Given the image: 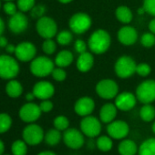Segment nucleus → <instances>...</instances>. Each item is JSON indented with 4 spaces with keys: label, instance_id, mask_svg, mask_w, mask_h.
Instances as JSON below:
<instances>
[{
    "label": "nucleus",
    "instance_id": "nucleus-7",
    "mask_svg": "<svg viewBox=\"0 0 155 155\" xmlns=\"http://www.w3.org/2000/svg\"><path fill=\"white\" fill-rule=\"evenodd\" d=\"M36 29L38 35L44 39L52 38L58 34V26L56 21L49 17H42L38 19Z\"/></svg>",
    "mask_w": 155,
    "mask_h": 155
},
{
    "label": "nucleus",
    "instance_id": "nucleus-36",
    "mask_svg": "<svg viewBox=\"0 0 155 155\" xmlns=\"http://www.w3.org/2000/svg\"><path fill=\"white\" fill-rule=\"evenodd\" d=\"M56 49H57V45H56V42L52 38L45 39V41L42 44V50L44 51L45 54L52 55L55 53Z\"/></svg>",
    "mask_w": 155,
    "mask_h": 155
},
{
    "label": "nucleus",
    "instance_id": "nucleus-29",
    "mask_svg": "<svg viewBox=\"0 0 155 155\" xmlns=\"http://www.w3.org/2000/svg\"><path fill=\"white\" fill-rule=\"evenodd\" d=\"M61 140V133H60V130H57L56 128L55 129H51L49 130L46 135H45V140L46 142L50 145V146H55L57 145Z\"/></svg>",
    "mask_w": 155,
    "mask_h": 155
},
{
    "label": "nucleus",
    "instance_id": "nucleus-52",
    "mask_svg": "<svg viewBox=\"0 0 155 155\" xmlns=\"http://www.w3.org/2000/svg\"><path fill=\"white\" fill-rule=\"evenodd\" d=\"M58 1L62 3V4H68L72 1V0H58Z\"/></svg>",
    "mask_w": 155,
    "mask_h": 155
},
{
    "label": "nucleus",
    "instance_id": "nucleus-53",
    "mask_svg": "<svg viewBox=\"0 0 155 155\" xmlns=\"http://www.w3.org/2000/svg\"><path fill=\"white\" fill-rule=\"evenodd\" d=\"M151 130H152V131L155 133V121L153 122V124H152V126H151Z\"/></svg>",
    "mask_w": 155,
    "mask_h": 155
},
{
    "label": "nucleus",
    "instance_id": "nucleus-8",
    "mask_svg": "<svg viewBox=\"0 0 155 155\" xmlns=\"http://www.w3.org/2000/svg\"><path fill=\"white\" fill-rule=\"evenodd\" d=\"M96 92L101 99H115L119 92V85L113 80L104 79L100 81L96 85Z\"/></svg>",
    "mask_w": 155,
    "mask_h": 155
},
{
    "label": "nucleus",
    "instance_id": "nucleus-24",
    "mask_svg": "<svg viewBox=\"0 0 155 155\" xmlns=\"http://www.w3.org/2000/svg\"><path fill=\"white\" fill-rule=\"evenodd\" d=\"M116 18L122 24H129L133 18L131 10L126 6H120L115 10Z\"/></svg>",
    "mask_w": 155,
    "mask_h": 155
},
{
    "label": "nucleus",
    "instance_id": "nucleus-6",
    "mask_svg": "<svg viewBox=\"0 0 155 155\" xmlns=\"http://www.w3.org/2000/svg\"><path fill=\"white\" fill-rule=\"evenodd\" d=\"M136 98L143 104L155 101V81L147 80L138 85L136 89Z\"/></svg>",
    "mask_w": 155,
    "mask_h": 155
},
{
    "label": "nucleus",
    "instance_id": "nucleus-41",
    "mask_svg": "<svg viewBox=\"0 0 155 155\" xmlns=\"http://www.w3.org/2000/svg\"><path fill=\"white\" fill-rule=\"evenodd\" d=\"M88 47H89L88 44L84 40H82V39H77L75 41V43H74V49L79 55L86 52Z\"/></svg>",
    "mask_w": 155,
    "mask_h": 155
},
{
    "label": "nucleus",
    "instance_id": "nucleus-48",
    "mask_svg": "<svg viewBox=\"0 0 155 155\" xmlns=\"http://www.w3.org/2000/svg\"><path fill=\"white\" fill-rule=\"evenodd\" d=\"M4 30H5V23H4L3 19L0 18V36H2Z\"/></svg>",
    "mask_w": 155,
    "mask_h": 155
},
{
    "label": "nucleus",
    "instance_id": "nucleus-32",
    "mask_svg": "<svg viewBox=\"0 0 155 155\" xmlns=\"http://www.w3.org/2000/svg\"><path fill=\"white\" fill-rule=\"evenodd\" d=\"M12 125V120L7 113H0V133L8 131Z\"/></svg>",
    "mask_w": 155,
    "mask_h": 155
},
{
    "label": "nucleus",
    "instance_id": "nucleus-3",
    "mask_svg": "<svg viewBox=\"0 0 155 155\" xmlns=\"http://www.w3.org/2000/svg\"><path fill=\"white\" fill-rule=\"evenodd\" d=\"M55 62L46 56L35 58L30 63L31 73L38 78H45L50 75L54 69Z\"/></svg>",
    "mask_w": 155,
    "mask_h": 155
},
{
    "label": "nucleus",
    "instance_id": "nucleus-47",
    "mask_svg": "<svg viewBox=\"0 0 155 155\" xmlns=\"http://www.w3.org/2000/svg\"><path fill=\"white\" fill-rule=\"evenodd\" d=\"M35 98H36V97H35V95H34L33 92H29V93H28V94L26 95V100H27L28 101H29V102H31Z\"/></svg>",
    "mask_w": 155,
    "mask_h": 155
},
{
    "label": "nucleus",
    "instance_id": "nucleus-46",
    "mask_svg": "<svg viewBox=\"0 0 155 155\" xmlns=\"http://www.w3.org/2000/svg\"><path fill=\"white\" fill-rule=\"evenodd\" d=\"M148 27H149V30H150V32H151V33H153V34L155 35V18L150 21V23H149V26H148Z\"/></svg>",
    "mask_w": 155,
    "mask_h": 155
},
{
    "label": "nucleus",
    "instance_id": "nucleus-19",
    "mask_svg": "<svg viewBox=\"0 0 155 155\" xmlns=\"http://www.w3.org/2000/svg\"><path fill=\"white\" fill-rule=\"evenodd\" d=\"M119 41L125 46H131L138 40L137 30L130 26H124L120 28L117 34Z\"/></svg>",
    "mask_w": 155,
    "mask_h": 155
},
{
    "label": "nucleus",
    "instance_id": "nucleus-37",
    "mask_svg": "<svg viewBox=\"0 0 155 155\" xmlns=\"http://www.w3.org/2000/svg\"><path fill=\"white\" fill-rule=\"evenodd\" d=\"M151 72V68L149 64L147 63H140L137 64L136 67V73L140 76V77H147L150 74Z\"/></svg>",
    "mask_w": 155,
    "mask_h": 155
},
{
    "label": "nucleus",
    "instance_id": "nucleus-51",
    "mask_svg": "<svg viewBox=\"0 0 155 155\" xmlns=\"http://www.w3.org/2000/svg\"><path fill=\"white\" fill-rule=\"evenodd\" d=\"M144 13H146V11H145V9L143 8V7H142V8H140L138 9V14H140V15H143Z\"/></svg>",
    "mask_w": 155,
    "mask_h": 155
},
{
    "label": "nucleus",
    "instance_id": "nucleus-5",
    "mask_svg": "<svg viewBox=\"0 0 155 155\" xmlns=\"http://www.w3.org/2000/svg\"><path fill=\"white\" fill-rule=\"evenodd\" d=\"M91 24L92 21L91 17L88 14L82 12H79L72 15L68 21L70 30L77 35H81L86 33L91 28Z\"/></svg>",
    "mask_w": 155,
    "mask_h": 155
},
{
    "label": "nucleus",
    "instance_id": "nucleus-17",
    "mask_svg": "<svg viewBox=\"0 0 155 155\" xmlns=\"http://www.w3.org/2000/svg\"><path fill=\"white\" fill-rule=\"evenodd\" d=\"M32 92L34 93L35 97L39 100H49L55 93V88L49 81H42L34 85Z\"/></svg>",
    "mask_w": 155,
    "mask_h": 155
},
{
    "label": "nucleus",
    "instance_id": "nucleus-26",
    "mask_svg": "<svg viewBox=\"0 0 155 155\" xmlns=\"http://www.w3.org/2000/svg\"><path fill=\"white\" fill-rule=\"evenodd\" d=\"M139 155H155V138L145 140L138 149Z\"/></svg>",
    "mask_w": 155,
    "mask_h": 155
},
{
    "label": "nucleus",
    "instance_id": "nucleus-38",
    "mask_svg": "<svg viewBox=\"0 0 155 155\" xmlns=\"http://www.w3.org/2000/svg\"><path fill=\"white\" fill-rule=\"evenodd\" d=\"M52 78L56 81H58V82H61L63 81L66 80V78H67V73L66 71L63 69V68H54L52 73Z\"/></svg>",
    "mask_w": 155,
    "mask_h": 155
},
{
    "label": "nucleus",
    "instance_id": "nucleus-23",
    "mask_svg": "<svg viewBox=\"0 0 155 155\" xmlns=\"http://www.w3.org/2000/svg\"><path fill=\"white\" fill-rule=\"evenodd\" d=\"M138 146L132 140H123L119 144V153L120 155H135L138 152Z\"/></svg>",
    "mask_w": 155,
    "mask_h": 155
},
{
    "label": "nucleus",
    "instance_id": "nucleus-11",
    "mask_svg": "<svg viewBox=\"0 0 155 155\" xmlns=\"http://www.w3.org/2000/svg\"><path fill=\"white\" fill-rule=\"evenodd\" d=\"M37 54L36 46L28 41H24L16 46L15 55L18 60L21 62H28L32 61Z\"/></svg>",
    "mask_w": 155,
    "mask_h": 155
},
{
    "label": "nucleus",
    "instance_id": "nucleus-54",
    "mask_svg": "<svg viewBox=\"0 0 155 155\" xmlns=\"http://www.w3.org/2000/svg\"><path fill=\"white\" fill-rule=\"evenodd\" d=\"M5 1H13V0H5Z\"/></svg>",
    "mask_w": 155,
    "mask_h": 155
},
{
    "label": "nucleus",
    "instance_id": "nucleus-12",
    "mask_svg": "<svg viewBox=\"0 0 155 155\" xmlns=\"http://www.w3.org/2000/svg\"><path fill=\"white\" fill-rule=\"evenodd\" d=\"M45 138L42 128L37 124H30L23 130V139L29 145H38Z\"/></svg>",
    "mask_w": 155,
    "mask_h": 155
},
{
    "label": "nucleus",
    "instance_id": "nucleus-2",
    "mask_svg": "<svg viewBox=\"0 0 155 155\" xmlns=\"http://www.w3.org/2000/svg\"><path fill=\"white\" fill-rule=\"evenodd\" d=\"M19 73L18 59L10 55L0 56V78L4 80H13Z\"/></svg>",
    "mask_w": 155,
    "mask_h": 155
},
{
    "label": "nucleus",
    "instance_id": "nucleus-15",
    "mask_svg": "<svg viewBox=\"0 0 155 155\" xmlns=\"http://www.w3.org/2000/svg\"><path fill=\"white\" fill-rule=\"evenodd\" d=\"M137 101L138 100L136 98V95L129 91H124L116 96L114 104L116 105L118 110L122 111H128L135 107Z\"/></svg>",
    "mask_w": 155,
    "mask_h": 155
},
{
    "label": "nucleus",
    "instance_id": "nucleus-25",
    "mask_svg": "<svg viewBox=\"0 0 155 155\" xmlns=\"http://www.w3.org/2000/svg\"><path fill=\"white\" fill-rule=\"evenodd\" d=\"M6 92L10 98H18L23 92V87L21 83L16 80H9L6 86Z\"/></svg>",
    "mask_w": 155,
    "mask_h": 155
},
{
    "label": "nucleus",
    "instance_id": "nucleus-4",
    "mask_svg": "<svg viewBox=\"0 0 155 155\" xmlns=\"http://www.w3.org/2000/svg\"><path fill=\"white\" fill-rule=\"evenodd\" d=\"M137 64L135 60L130 56L120 57L114 65V70L116 75L120 79H128L136 73Z\"/></svg>",
    "mask_w": 155,
    "mask_h": 155
},
{
    "label": "nucleus",
    "instance_id": "nucleus-43",
    "mask_svg": "<svg viewBox=\"0 0 155 155\" xmlns=\"http://www.w3.org/2000/svg\"><path fill=\"white\" fill-rule=\"evenodd\" d=\"M39 108L42 112H49L53 109V103L49 100H44L39 104Z\"/></svg>",
    "mask_w": 155,
    "mask_h": 155
},
{
    "label": "nucleus",
    "instance_id": "nucleus-16",
    "mask_svg": "<svg viewBox=\"0 0 155 155\" xmlns=\"http://www.w3.org/2000/svg\"><path fill=\"white\" fill-rule=\"evenodd\" d=\"M28 26V19L24 15L23 12H17L15 15L11 16L8 21V28L10 31L14 34L23 33Z\"/></svg>",
    "mask_w": 155,
    "mask_h": 155
},
{
    "label": "nucleus",
    "instance_id": "nucleus-39",
    "mask_svg": "<svg viewBox=\"0 0 155 155\" xmlns=\"http://www.w3.org/2000/svg\"><path fill=\"white\" fill-rule=\"evenodd\" d=\"M30 13H31V17L33 18H38L39 19L40 18L44 17L45 13H46V7L43 6V5H38V6H35L31 10H30Z\"/></svg>",
    "mask_w": 155,
    "mask_h": 155
},
{
    "label": "nucleus",
    "instance_id": "nucleus-18",
    "mask_svg": "<svg viewBox=\"0 0 155 155\" xmlns=\"http://www.w3.org/2000/svg\"><path fill=\"white\" fill-rule=\"evenodd\" d=\"M94 109H95V102L90 97H82L79 99L74 105L75 112L81 117H86L91 115L93 112Z\"/></svg>",
    "mask_w": 155,
    "mask_h": 155
},
{
    "label": "nucleus",
    "instance_id": "nucleus-40",
    "mask_svg": "<svg viewBox=\"0 0 155 155\" xmlns=\"http://www.w3.org/2000/svg\"><path fill=\"white\" fill-rule=\"evenodd\" d=\"M142 7L146 13L155 18V0H143Z\"/></svg>",
    "mask_w": 155,
    "mask_h": 155
},
{
    "label": "nucleus",
    "instance_id": "nucleus-35",
    "mask_svg": "<svg viewBox=\"0 0 155 155\" xmlns=\"http://www.w3.org/2000/svg\"><path fill=\"white\" fill-rule=\"evenodd\" d=\"M36 0H18L17 6L19 11L21 12H28L30 11L35 7Z\"/></svg>",
    "mask_w": 155,
    "mask_h": 155
},
{
    "label": "nucleus",
    "instance_id": "nucleus-22",
    "mask_svg": "<svg viewBox=\"0 0 155 155\" xmlns=\"http://www.w3.org/2000/svg\"><path fill=\"white\" fill-rule=\"evenodd\" d=\"M73 59L74 56L72 52H70L69 50H61L57 54L54 62L57 67L64 68L68 67L73 62Z\"/></svg>",
    "mask_w": 155,
    "mask_h": 155
},
{
    "label": "nucleus",
    "instance_id": "nucleus-9",
    "mask_svg": "<svg viewBox=\"0 0 155 155\" xmlns=\"http://www.w3.org/2000/svg\"><path fill=\"white\" fill-rule=\"evenodd\" d=\"M80 127L82 133L89 138H95L101 132V121L91 115L81 120Z\"/></svg>",
    "mask_w": 155,
    "mask_h": 155
},
{
    "label": "nucleus",
    "instance_id": "nucleus-42",
    "mask_svg": "<svg viewBox=\"0 0 155 155\" xmlns=\"http://www.w3.org/2000/svg\"><path fill=\"white\" fill-rule=\"evenodd\" d=\"M3 9L7 15L11 17L18 12V6L14 4L12 1H7L3 6Z\"/></svg>",
    "mask_w": 155,
    "mask_h": 155
},
{
    "label": "nucleus",
    "instance_id": "nucleus-33",
    "mask_svg": "<svg viewBox=\"0 0 155 155\" xmlns=\"http://www.w3.org/2000/svg\"><path fill=\"white\" fill-rule=\"evenodd\" d=\"M54 127L60 130V131H64L66 130L67 129H68V126H69V120L67 117L63 116V115H60V116H58L55 118L54 120Z\"/></svg>",
    "mask_w": 155,
    "mask_h": 155
},
{
    "label": "nucleus",
    "instance_id": "nucleus-1",
    "mask_svg": "<svg viewBox=\"0 0 155 155\" xmlns=\"http://www.w3.org/2000/svg\"><path fill=\"white\" fill-rule=\"evenodd\" d=\"M110 35L104 29L95 30L90 37L88 46L90 50L97 55L105 53L110 47Z\"/></svg>",
    "mask_w": 155,
    "mask_h": 155
},
{
    "label": "nucleus",
    "instance_id": "nucleus-10",
    "mask_svg": "<svg viewBox=\"0 0 155 155\" xmlns=\"http://www.w3.org/2000/svg\"><path fill=\"white\" fill-rule=\"evenodd\" d=\"M63 140L66 146L73 150L81 149L85 143L84 134L82 133V131L74 128L67 129L66 130H64Z\"/></svg>",
    "mask_w": 155,
    "mask_h": 155
},
{
    "label": "nucleus",
    "instance_id": "nucleus-27",
    "mask_svg": "<svg viewBox=\"0 0 155 155\" xmlns=\"http://www.w3.org/2000/svg\"><path fill=\"white\" fill-rule=\"evenodd\" d=\"M140 117L145 122L152 121L155 118V108L149 104H144L140 110Z\"/></svg>",
    "mask_w": 155,
    "mask_h": 155
},
{
    "label": "nucleus",
    "instance_id": "nucleus-30",
    "mask_svg": "<svg viewBox=\"0 0 155 155\" xmlns=\"http://www.w3.org/2000/svg\"><path fill=\"white\" fill-rule=\"evenodd\" d=\"M57 42L60 46H68L73 41V35L72 32L68 30H62L57 34Z\"/></svg>",
    "mask_w": 155,
    "mask_h": 155
},
{
    "label": "nucleus",
    "instance_id": "nucleus-44",
    "mask_svg": "<svg viewBox=\"0 0 155 155\" xmlns=\"http://www.w3.org/2000/svg\"><path fill=\"white\" fill-rule=\"evenodd\" d=\"M8 45V38H5V37H3V36H0V48H5Z\"/></svg>",
    "mask_w": 155,
    "mask_h": 155
},
{
    "label": "nucleus",
    "instance_id": "nucleus-28",
    "mask_svg": "<svg viewBox=\"0 0 155 155\" xmlns=\"http://www.w3.org/2000/svg\"><path fill=\"white\" fill-rule=\"evenodd\" d=\"M111 139L112 138H110V136H106V135L100 136L97 139V142H96L97 148L101 151H103V152L110 151L113 147V141Z\"/></svg>",
    "mask_w": 155,
    "mask_h": 155
},
{
    "label": "nucleus",
    "instance_id": "nucleus-20",
    "mask_svg": "<svg viewBox=\"0 0 155 155\" xmlns=\"http://www.w3.org/2000/svg\"><path fill=\"white\" fill-rule=\"evenodd\" d=\"M94 65V57L91 52H84L80 54L79 58L77 59V68L81 72H88L92 68Z\"/></svg>",
    "mask_w": 155,
    "mask_h": 155
},
{
    "label": "nucleus",
    "instance_id": "nucleus-49",
    "mask_svg": "<svg viewBox=\"0 0 155 155\" xmlns=\"http://www.w3.org/2000/svg\"><path fill=\"white\" fill-rule=\"evenodd\" d=\"M4 150H5V146H4V143L3 141L0 140V155H2L3 152H4Z\"/></svg>",
    "mask_w": 155,
    "mask_h": 155
},
{
    "label": "nucleus",
    "instance_id": "nucleus-13",
    "mask_svg": "<svg viewBox=\"0 0 155 155\" xmlns=\"http://www.w3.org/2000/svg\"><path fill=\"white\" fill-rule=\"evenodd\" d=\"M107 132L109 136L115 140H121L127 137L130 132V127L127 122L118 120L109 123L107 127Z\"/></svg>",
    "mask_w": 155,
    "mask_h": 155
},
{
    "label": "nucleus",
    "instance_id": "nucleus-31",
    "mask_svg": "<svg viewBox=\"0 0 155 155\" xmlns=\"http://www.w3.org/2000/svg\"><path fill=\"white\" fill-rule=\"evenodd\" d=\"M28 148L27 142L24 140H16L12 144V152L13 155H27Z\"/></svg>",
    "mask_w": 155,
    "mask_h": 155
},
{
    "label": "nucleus",
    "instance_id": "nucleus-14",
    "mask_svg": "<svg viewBox=\"0 0 155 155\" xmlns=\"http://www.w3.org/2000/svg\"><path fill=\"white\" fill-rule=\"evenodd\" d=\"M41 112L42 111L39 108V105L28 102L21 107L19 110V117L23 121L31 123L39 119Z\"/></svg>",
    "mask_w": 155,
    "mask_h": 155
},
{
    "label": "nucleus",
    "instance_id": "nucleus-55",
    "mask_svg": "<svg viewBox=\"0 0 155 155\" xmlns=\"http://www.w3.org/2000/svg\"><path fill=\"white\" fill-rule=\"evenodd\" d=\"M0 8H1V2H0Z\"/></svg>",
    "mask_w": 155,
    "mask_h": 155
},
{
    "label": "nucleus",
    "instance_id": "nucleus-21",
    "mask_svg": "<svg viewBox=\"0 0 155 155\" xmlns=\"http://www.w3.org/2000/svg\"><path fill=\"white\" fill-rule=\"evenodd\" d=\"M117 107L113 103H106L104 104L100 110V119L103 123H110L114 120L117 115Z\"/></svg>",
    "mask_w": 155,
    "mask_h": 155
},
{
    "label": "nucleus",
    "instance_id": "nucleus-50",
    "mask_svg": "<svg viewBox=\"0 0 155 155\" xmlns=\"http://www.w3.org/2000/svg\"><path fill=\"white\" fill-rule=\"evenodd\" d=\"M38 155H57V154L52 151H42V152L38 153Z\"/></svg>",
    "mask_w": 155,
    "mask_h": 155
},
{
    "label": "nucleus",
    "instance_id": "nucleus-34",
    "mask_svg": "<svg viewBox=\"0 0 155 155\" xmlns=\"http://www.w3.org/2000/svg\"><path fill=\"white\" fill-rule=\"evenodd\" d=\"M140 44L144 48H151L155 45V35L151 32L144 33L140 37Z\"/></svg>",
    "mask_w": 155,
    "mask_h": 155
},
{
    "label": "nucleus",
    "instance_id": "nucleus-45",
    "mask_svg": "<svg viewBox=\"0 0 155 155\" xmlns=\"http://www.w3.org/2000/svg\"><path fill=\"white\" fill-rule=\"evenodd\" d=\"M6 51L8 53V54H15V51H16V46H14L13 44H8L6 48Z\"/></svg>",
    "mask_w": 155,
    "mask_h": 155
}]
</instances>
